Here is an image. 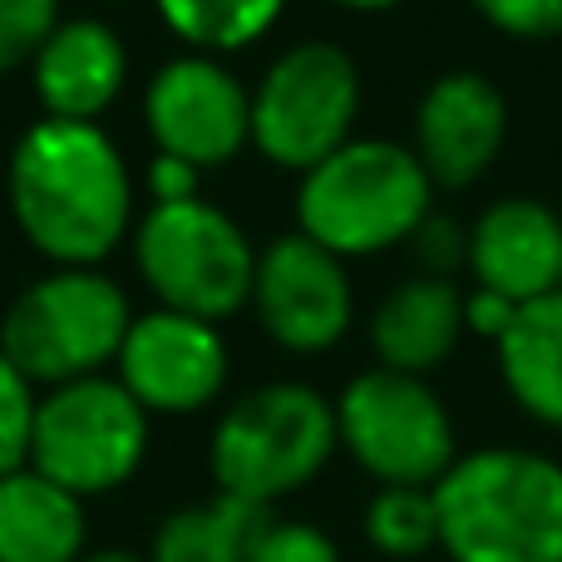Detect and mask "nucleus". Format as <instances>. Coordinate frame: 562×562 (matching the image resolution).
I'll use <instances>...</instances> for the list:
<instances>
[{
  "mask_svg": "<svg viewBox=\"0 0 562 562\" xmlns=\"http://www.w3.org/2000/svg\"><path fill=\"white\" fill-rule=\"evenodd\" d=\"M15 227L59 267H94L124 243L134 188L114 138L99 124L40 119L20 134L5 168Z\"/></svg>",
  "mask_w": 562,
  "mask_h": 562,
  "instance_id": "obj_1",
  "label": "nucleus"
},
{
  "mask_svg": "<svg viewBox=\"0 0 562 562\" xmlns=\"http://www.w3.org/2000/svg\"><path fill=\"white\" fill-rule=\"evenodd\" d=\"M449 562H562V464L538 449H474L435 484Z\"/></svg>",
  "mask_w": 562,
  "mask_h": 562,
  "instance_id": "obj_2",
  "label": "nucleus"
},
{
  "mask_svg": "<svg viewBox=\"0 0 562 562\" xmlns=\"http://www.w3.org/2000/svg\"><path fill=\"white\" fill-rule=\"evenodd\" d=\"M435 183L415 148L390 138H350L321 158L296 188V227L330 257H366L405 243L435 213Z\"/></svg>",
  "mask_w": 562,
  "mask_h": 562,
  "instance_id": "obj_3",
  "label": "nucleus"
},
{
  "mask_svg": "<svg viewBox=\"0 0 562 562\" xmlns=\"http://www.w3.org/2000/svg\"><path fill=\"white\" fill-rule=\"evenodd\" d=\"M336 449V405L311 385L272 380V385L247 390L217 419L207 464H213L217 494L272 508L277 498L306 488Z\"/></svg>",
  "mask_w": 562,
  "mask_h": 562,
  "instance_id": "obj_4",
  "label": "nucleus"
},
{
  "mask_svg": "<svg viewBox=\"0 0 562 562\" xmlns=\"http://www.w3.org/2000/svg\"><path fill=\"white\" fill-rule=\"evenodd\" d=\"M134 311L114 277L94 267H59L30 281L0 321V350L30 385H69L119 360Z\"/></svg>",
  "mask_w": 562,
  "mask_h": 562,
  "instance_id": "obj_5",
  "label": "nucleus"
},
{
  "mask_svg": "<svg viewBox=\"0 0 562 562\" xmlns=\"http://www.w3.org/2000/svg\"><path fill=\"white\" fill-rule=\"evenodd\" d=\"M148 454V409L119 380L85 375L35 400L25 469L75 498L124 488Z\"/></svg>",
  "mask_w": 562,
  "mask_h": 562,
  "instance_id": "obj_6",
  "label": "nucleus"
},
{
  "mask_svg": "<svg viewBox=\"0 0 562 562\" xmlns=\"http://www.w3.org/2000/svg\"><path fill=\"white\" fill-rule=\"evenodd\" d=\"M134 257L148 291L168 311L217 326L243 301H252V243L223 207L203 203V198L148 207V217L134 227Z\"/></svg>",
  "mask_w": 562,
  "mask_h": 562,
  "instance_id": "obj_7",
  "label": "nucleus"
},
{
  "mask_svg": "<svg viewBox=\"0 0 562 562\" xmlns=\"http://www.w3.org/2000/svg\"><path fill=\"white\" fill-rule=\"evenodd\" d=\"M340 449L380 488H435L459 459L449 409L419 375L366 370L336 400Z\"/></svg>",
  "mask_w": 562,
  "mask_h": 562,
  "instance_id": "obj_8",
  "label": "nucleus"
},
{
  "mask_svg": "<svg viewBox=\"0 0 562 562\" xmlns=\"http://www.w3.org/2000/svg\"><path fill=\"white\" fill-rule=\"evenodd\" d=\"M360 109V69L340 45L306 40L272 59L252 89V144L281 168L311 173L321 158L350 144Z\"/></svg>",
  "mask_w": 562,
  "mask_h": 562,
  "instance_id": "obj_9",
  "label": "nucleus"
},
{
  "mask_svg": "<svg viewBox=\"0 0 562 562\" xmlns=\"http://www.w3.org/2000/svg\"><path fill=\"white\" fill-rule=\"evenodd\" d=\"M144 119L158 154L183 158L198 173L252 144V94L213 55H178L148 79Z\"/></svg>",
  "mask_w": 562,
  "mask_h": 562,
  "instance_id": "obj_10",
  "label": "nucleus"
},
{
  "mask_svg": "<svg viewBox=\"0 0 562 562\" xmlns=\"http://www.w3.org/2000/svg\"><path fill=\"white\" fill-rule=\"evenodd\" d=\"M119 385L148 415H193L227 385V346L213 321L158 306L128 326L119 346Z\"/></svg>",
  "mask_w": 562,
  "mask_h": 562,
  "instance_id": "obj_11",
  "label": "nucleus"
},
{
  "mask_svg": "<svg viewBox=\"0 0 562 562\" xmlns=\"http://www.w3.org/2000/svg\"><path fill=\"white\" fill-rule=\"evenodd\" d=\"M252 306L277 346L296 350V356H316L350 330L356 296H350V277L340 257H330L311 237L291 233L277 237L257 257Z\"/></svg>",
  "mask_w": 562,
  "mask_h": 562,
  "instance_id": "obj_12",
  "label": "nucleus"
},
{
  "mask_svg": "<svg viewBox=\"0 0 562 562\" xmlns=\"http://www.w3.org/2000/svg\"><path fill=\"white\" fill-rule=\"evenodd\" d=\"M508 138V99L479 69H449L415 114V158L435 188H464L494 168Z\"/></svg>",
  "mask_w": 562,
  "mask_h": 562,
  "instance_id": "obj_13",
  "label": "nucleus"
},
{
  "mask_svg": "<svg viewBox=\"0 0 562 562\" xmlns=\"http://www.w3.org/2000/svg\"><path fill=\"white\" fill-rule=\"evenodd\" d=\"M469 267L474 281L514 306L562 286V223L548 203L498 198L469 227Z\"/></svg>",
  "mask_w": 562,
  "mask_h": 562,
  "instance_id": "obj_14",
  "label": "nucleus"
},
{
  "mask_svg": "<svg viewBox=\"0 0 562 562\" xmlns=\"http://www.w3.org/2000/svg\"><path fill=\"white\" fill-rule=\"evenodd\" d=\"M45 119L94 124L119 99L128 75V49L104 20H59L55 35L30 65Z\"/></svg>",
  "mask_w": 562,
  "mask_h": 562,
  "instance_id": "obj_15",
  "label": "nucleus"
},
{
  "mask_svg": "<svg viewBox=\"0 0 562 562\" xmlns=\"http://www.w3.org/2000/svg\"><path fill=\"white\" fill-rule=\"evenodd\" d=\"M459 336H464V296L454 291L449 277H409L370 316V346H375L380 366L400 370V375L425 380L435 366L454 356Z\"/></svg>",
  "mask_w": 562,
  "mask_h": 562,
  "instance_id": "obj_16",
  "label": "nucleus"
},
{
  "mask_svg": "<svg viewBox=\"0 0 562 562\" xmlns=\"http://www.w3.org/2000/svg\"><path fill=\"white\" fill-rule=\"evenodd\" d=\"M89 553L85 498L35 469L0 479V562H79Z\"/></svg>",
  "mask_w": 562,
  "mask_h": 562,
  "instance_id": "obj_17",
  "label": "nucleus"
},
{
  "mask_svg": "<svg viewBox=\"0 0 562 562\" xmlns=\"http://www.w3.org/2000/svg\"><path fill=\"white\" fill-rule=\"evenodd\" d=\"M494 350L514 405L528 409L538 425L562 429V286L524 301Z\"/></svg>",
  "mask_w": 562,
  "mask_h": 562,
  "instance_id": "obj_18",
  "label": "nucleus"
},
{
  "mask_svg": "<svg viewBox=\"0 0 562 562\" xmlns=\"http://www.w3.org/2000/svg\"><path fill=\"white\" fill-rule=\"evenodd\" d=\"M267 518H272L267 508L213 494L203 504L168 514L154 528V543H148L144 562H247Z\"/></svg>",
  "mask_w": 562,
  "mask_h": 562,
  "instance_id": "obj_19",
  "label": "nucleus"
},
{
  "mask_svg": "<svg viewBox=\"0 0 562 562\" xmlns=\"http://www.w3.org/2000/svg\"><path fill=\"white\" fill-rule=\"evenodd\" d=\"M281 5L286 0H158V15L198 55H223L262 40L277 25Z\"/></svg>",
  "mask_w": 562,
  "mask_h": 562,
  "instance_id": "obj_20",
  "label": "nucleus"
},
{
  "mask_svg": "<svg viewBox=\"0 0 562 562\" xmlns=\"http://www.w3.org/2000/svg\"><path fill=\"white\" fill-rule=\"evenodd\" d=\"M366 543L380 558L415 562L439 548L435 488H375L366 504Z\"/></svg>",
  "mask_w": 562,
  "mask_h": 562,
  "instance_id": "obj_21",
  "label": "nucleus"
},
{
  "mask_svg": "<svg viewBox=\"0 0 562 562\" xmlns=\"http://www.w3.org/2000/svg\"><path fill=\"white\" fill-rule=\"evenodd\" d=\"M59 25V0H0V75L35 65Z\"/></svg>",
  "mask_w": 562,
  "mask_h": 562,
  "instance_id": "obj_22",
  "label": "nucleus"
},
{
  "mask_svg": "<svg viewBox=\"0 0 562 562\" xmlns=\"http://www.w3.org/2000/svg\"><path fill=\"white\" fill-rule=\"evenodd\" d=\"M35 385L20 375L0 350V479L25 469L30 459V425H35Z\"/></svg>",
  "mask_w": 562,
  "mask_h": 562,
  "instance_id": "obj_23",
  "label": "nucleus"
},
{
  "mask_svg": "<svg viewBox=\"0 0 562 562\" xmlns=\"http://www.w3.org/2000/svg\"><path fill=\"white\" fill-rule=\"evenodd\" d=\"M247 562H340V548L330 533L301 518H267Z\"/></svg>",
  "mask_w": 562,
  "mask_h": 562,
  "instance_id": "obj_24",
  "label": "nucleus"
},
{
  "mask_svg": "<svg viewBox=\"0 0 562 562\" xmlns=\"http://www.w3.org/2000/svg\"><path fill=\"white\" fill-rule=\"evenodd\" d=\"M494 30L514 40H558L562 35V0H469Z\"/></svg>",
  "mask_w": 562,
  "mask_h": 562,
  "instance_id": "obj_25",
  "label": "nucleus"
},
{
  "mask_svg": "<svg viewBox=\"0 0 562 562\" xmlns=\"http://www.w3.org/2000/svg\"><path fill=\"white\" fill-rule=\"evenodd\" d=\"M415 247H419V257L435 267V277L445 272V267H454V262H469V233L454 223V217L429 213L425 223H419V233H415Z\"/></svg>",
  "mask_w": 562,
  "mask_h": 562,
  "instance_id": "obj_26",
  "label": "nucleus"
},
{
  "mask_svg": "<svg viewBox=\"0 0 562 562\" xmlns=\"http://www.w3.org/2000/svg\"><path fill=\"white\" fill-rule=\"evenodd\" d=\"M514 316H518V306L508 296H494V291H484V286H474L464 296V330H479L484 340H504V330L514 326Z\"/></svg>",
  "mask_w": 562,
  "mask_h": 562,
  "instance_id": "obj_27",
  "label": "nucleus"
},
{
  "mask_svg": "<svg viewBox=\"0 0 562 562\" xmlns=\"http://www.w3.org/2000/svg\"><path fill=\"white\" fill-rule=\"evenodd\" d=\"M148 188H154V203H188V198H198V168L158 154L148 164Z\"/></svg>",
  "mask_w": 562,
  "mask_h": 562,
  "instance_id": "obj_28",
  "label": "nucleus"
},
{
  "mask_svg": "<svg viewBox=\"0 0 562 562\" xmlns=\"http://www.w3.org/2000/svg\"><path fill=\"white\" fill-rule=\"evenodd\" d=\"M79 562H144L138 553H124V548H89Z\"/></svg>",
  "mask_w": 562,
  "mask_h": 562,
  "instance_id": "obj_29",
  "label": "nucleus"
},
{
  "mask_svg": "<svg viewBox=\"0 0 562 562\" xmlns=\"http://www.w3.org/2000/svg\"><path fill=\"white\" fill-rule=\"evenodd\" d=\"M336 5H346V10H390V5H400V0H336Z\"/></svg>",
  "mask_w": 562,
  "mask_h": 562,
  "instance_id": "obj_30",
  "label": "nucleus"
}]
</instances>
